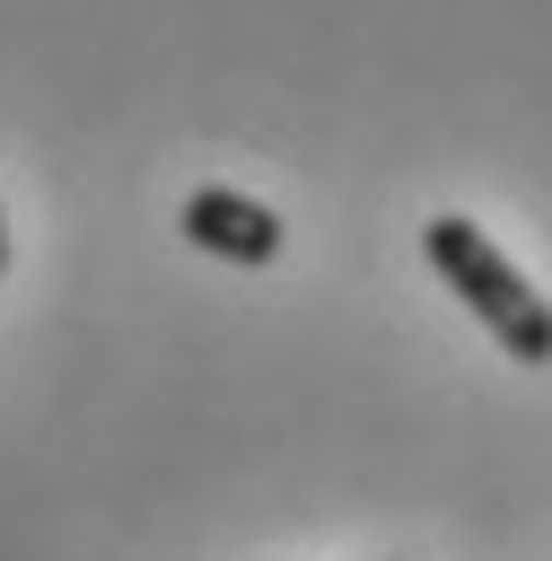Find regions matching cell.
I'll return each mask as SVG.
<instances>
[{"instance_id": "1", "label": "cell", "mask_w": 552, "mask_h": 561, "mask_svg": "<svg viewBox=\"0 0 552 561\" xmlns=\"http://www.w3.org/2000/svg\"><path fill=\"white\" fill-rule=\"evenodd\" d=\"M421 254H429V272L456 289V307H464L517 368H552V307H543V289L482 237V219H464V210L421 219Z\"/></svg>"}, {"instance_id": "2", "label": "cell", "mask_w": 552, "mask_h": 561, "mask_svg": "<svg viewBox=\"0 0 552 561\" xmlns=\"http://www.w3.org/2000/svg\"><path fill=\"white\" fill-rule=\"evenodd\" d=\"M175 228H184V245H202V254H219V263H245V272L280 263V245H289V228H280L254 193H237V184H202V193H184Z\"/></svg>"}, {"instance_id": "3", "label": "cell", "mask_w": 552, "mask_h": 561, "mask_svg": "<svg viewBox=\"0 0 552 561\" xmlns=\"http://www.w3.org/2000/svg\"><path fill=\"white\" fill-rule=\"evenodd\" d=\"M0 272H9V210H0Z\"/></svg>"}]
</instances>
